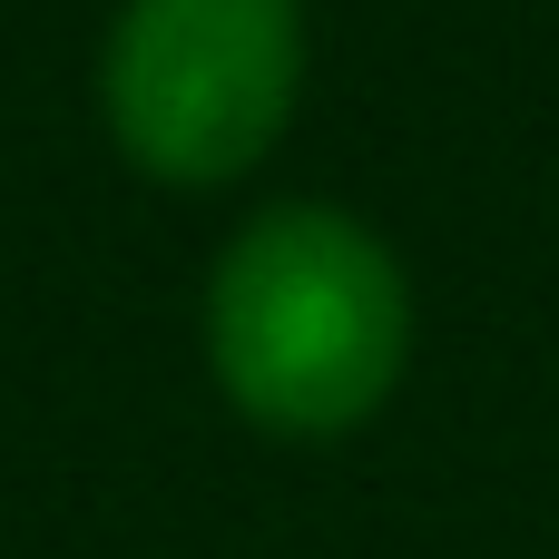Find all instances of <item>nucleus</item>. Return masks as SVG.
Listing matches in <instances>:
<instances>
[{"instance_id": "1", "label": "nucleus", "mask_w": 559, "mask_h": 559, "mask_svg": "<svg viewBox=\"0 0 559 559\" xmlns=\"http://www.w3.org/2000/svg\"><path fill=\"white\" fill-rule=\"evenodd\" d=\"M216 403L265 442H344L413 373V275L383 226L334 197L255 206L197 295Z\"/></svg>"}, {"instance_id": "2", "label": "nucleus", "mask_w": 559, "mask_h": 559, "mask_svg": "<svg viewBox=\"0 0 559 559\" xmlns=\"http://www.w3.org/2000/svg\"><path fill=\"white\" fill-rule=\"evenodd\" d=\"M314 69L305 0H118L98 39V128L147 187L255 177Z\"/></svg>"}]
</instances>
